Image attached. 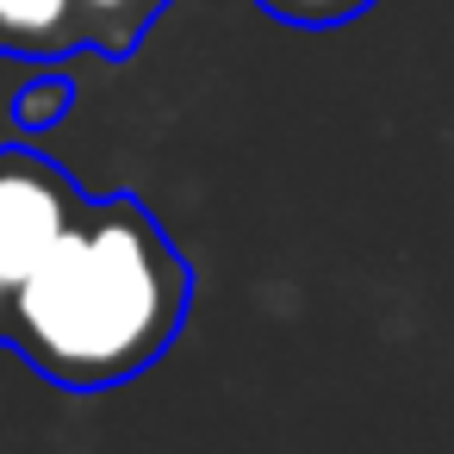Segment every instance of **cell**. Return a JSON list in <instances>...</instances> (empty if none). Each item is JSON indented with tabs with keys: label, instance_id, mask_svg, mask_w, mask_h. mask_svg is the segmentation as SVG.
<instances>
[{
	"label": "cell",
	"instance_id": "277c9868",
	"mask_svg": "<svg viewBox=\"0 0 454 454\" xmlns=\"http://www.w3.org/2000/svg\"><path fill=\"white\" fill-rule=\"evenodd\" d=\"M168 7H175V0H75L82 51H100L106 63H125Z\"/></svg>",
	"mask_w": 454,
	"mask_h": 454
},
{
	"label": "cell",
	"instance_id": "5b68a950",
	"mask_svg": "<svg viewBox=\"0 0 454 454\" xmlns=\"http://www.w3.org/2000/svg\"><path fill=\"white\" fill-rule=\"evenodd\" d=\"M255 7L280 26H299V32H330V26H348L361 13H373L380 0H255Z\"/></svg>",
	"mask_w": 454,
	"mask_h": 454
},
{
	"label": "cell",
	"instance_id": "7a4b0ae2",
	"mask_svg": "<svg viewBox=\"0 0 454 454\" xmlns=\"http://www.w3.org/2000/svg\"><path fill=\"white\" fill-rule=\"evenodd\" d=\"M88 193L38 150L26 144H0V274L20 286L82 218Z\"/></svg>",
	"mask_w": 454,
	"mask_h": 454
},
{
	"label": "cell",
	"instance_id": "6da1fadb",
	"mask_svg": "<svg viewBox=\"0 0 454 454\" xmlns=\"http://www.w3.org/2000/svg\"><path fill=\"white\" fill-rule=\"evenodd\" d=\"M187 305L193 268L175 237L137 193H106L7 293L0 342L63 392H106L175 348Z\"/></svg>",
	"mask_w": 454,
	"mask_h": 454
},
{
	"label": "cell",
	"instance_id": "3957f363",
	"mask_svg": "<svg viewBox=\"0 0 454 454\" xmlns=\"http://www.w3.org/2000/svg\"><path fill=\"white\" fill-rule=\"evenodd\" d=\"M82 51L75 0H0V57L13 63H63Z\"/></svg>",
	"mask_w": 454,
	"mask_h": 454
},
{
	"label": "cell",
	"instance_id": "8992f818",
	"mask_svg": "<svg viewBox=\"0 0 454 454\" xmlns=\"http://www.w3.org/2000/svg\"><path fill=\"white\" fill-rule=\"evenodd\" d=\"M69 82L57 75V63H51V75H38V82H26L20 88V106H13V119L26 125V131H44V125H57L63 113H69Z\"/></svg>",
	"mask_w": 454,
	"mask_h": 454
}]
</instances>
